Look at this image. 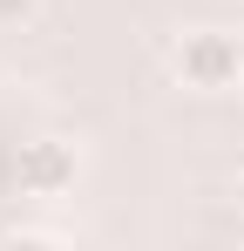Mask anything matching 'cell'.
Listing matches in <instances>:
<instances>
[{"instance_id": "cell-5", "label": "cell", "mask_w": 244, "mask_h": 251, "mask_svg": "<svg viewBox=\"0 0 244 251\" xmlns=\"http://www.w3.org/2000/svg\"><path fill=\"white\" fill-rule=\"evenodd\" d=\"M238 204H244V176H238Z\"/></svg>"}, {"instance_id": "cell-2", "label": "cell", "mask_w": 244, "mask_h": 251, "mask_svg": "<svg viewBox=\"0 0 244 251\" xmlns=\"http://www.w3.org/2000/svg\"><path fill=\"white\" fill-rule=\"evenodd\" d=\"M21 197H41V204H54V197H68L81 183V150L75 143H61V136H34V143H21Z\"/></svg>"}, {"instance_id": "cell-3", "label": "cell", "mask_w": 244, "mask_h": 251, "mask_svg": "<svg viewBox=\"0 0 244 251\" xmlns=\"http://www.w3.org/2000/svg\"><path fill=\"white\" fill-rule=\"evenodd\" d=\"M21 21H34V0H0V27H21Z\"/></svg>"}, {"instance_id": "cell-6", "label": "cell", "mask_w": 244, "mask_h": 251, "mask_svg": "<svg viewBox=\"0 0 244 251\" xmlns=\"http://www.w3.org/2000/svg\"><path fill=\"white\" fill-rule=\"evenodd\" d=\"M238 88H244V82H238Z\"/></svg>"}, {"instance_id": "cell-4", "label": "cell", "mask_w": 244, "mask_h": 251, "mask_svg": "<svg viewBox=\"0 0 244 251\" xmlns=\"http://www.w3.org/2000/svg\"><path fill=\"white\" fill-rule=\"evenodd\" d=\"M14 245H61V231H34V224H21V231H7Z\"/></svg>"}, {"instance_id": "cell-1", "label": "cell", "mask_w": 244, "mask_h": 251, "mask_svg": "<svg viewBox=\"0 0 244 251\" xmlns=\"http://www.w3.org/2000/svg\"><path fill=\"white\" fill-rule=\"evenodd\" d=\"M170 75L197 95H224L244 82V34L231 27H190L183 41L170 48Z\"/></svg>"}]
</instances>
